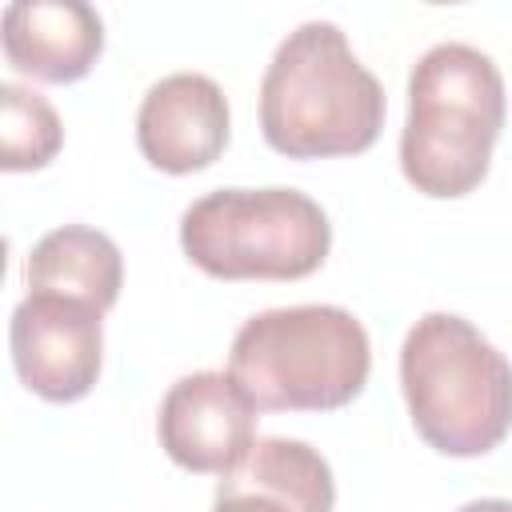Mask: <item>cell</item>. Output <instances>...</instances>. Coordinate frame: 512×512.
Masks as SVG:
<instances>
[{
	"label": "cell",
	"instance_id": "6da1fadb",
	"mask_svg": "<svg viewBox=\"0 0 512 512\" xmlns=\"http://www.w3.org/2000/svg\"><path fill=\"white\" fill-rule=\"evenodd\" d=\"M384 128V88L332 20L292 28L260 80V132L292 160L352 156Z\"/></svg>",
	"mask_w": 512,
	"mask_h": 512
},
{
	"label": "cell",
	"instance_id": "7a4b0ae2",
	"mask_svg": "<svg viewBox=\"0 0 512 512\" xmlns=\"http://www.w3.org/2000/svg\"><path fill=\"white\" fill-rule=\"evenodd\" d=\"M504 76L472 44H432L408 76V120L400 132V168L424 196L452 200L472 192L504 128Z\"/></svg>",
	"mask_w": 512,
	"mask_h": 512
},
{
	"label": "cell",
	"instance_id": "3957f363",
	"mask_svg": "<svg viewBox=\"0 0 512 512\" xmlns=\"http://www.w3.org/2000/svg\"><path fill=\"white\" fill-rule=\"evenodd\" d=\"M400 388L416 432L444 456H484L512 428V364L456 312H428L408 328Z\"/></svg>",
	"mask_w": 512,
	"mask_h": 512
},
{
	"label": "cell",
	"instance_id": "277c9868",
	"mask_svg": "<svg viewBox=\"0 0 512 512\" xmlns=\"http://www.w3.org/2000/svg\"><path fill=\"white\" fill-rule=\"evenodd\" d=\"M364 324L336 304L268 308L240 324L228 372L264 412H332L368 384Z\"/></svg>",
	"mask_w": 512,
	"mask_h": 512
},
{
	"label": "cell",
	"instance_id": "5b68a950",
	"mask_svg": "<svg viewBox=\"0 0 512 512\" xmlns=\"http://www.w3.org/2000/svg\"><path fill=\"white\" fill-rule=\"evenodd\" d=\"M180 248L216 280H300L324 264L332 224L300 188H216L184 208Z\"/></svg>",
	"mask_w": 512,
	"mask_h": 512
},
{
	"label": "cell",
	"instance_id": "8992f818",
	"mask_svg": "<svg viewBox=\"0 0 512 512\" xmlns=\"http://www.w3.org/2000/svg\"><path fill=\"white\" fill-rule=\"evenodd\" d=\"M100 316L104 312L92 304L28 292L12 308V324H8L12 364L24 388L52 404L88 396L104 360Z\"/></svg>",
	"mask_w": 512,
	"mask_h": 512
},
{
	"label": "cell",
	"instance_id": "52a82bcc",
	"mask_svg": "<svg viewBox=\"0 0 512 512\" xmlns=\"http://www.w3.org/2000/svg\"><path fill=\"white\" fill-rule=\"evenodd\" d=\"M256 400L232 372L180 376L156 416L160 448L188 472H232L256 444Z\"/></svg>",
	"mask_w": 512,
	"mask_h": 512
},
{
	"label": "cell",
	"instance_id": "ba28073f",
	"mask_svg": "<svg viewBox=\"0 0 512 512\" xmlns=\"http://www.w3.org/2000/svg\"><path fill=\"white\" fill-rule=\"evenodd\" d=\"M136 144L160 172L184 176L208 168L228 144L224 88L204 72H172L156 80L136 112Z\"/></svg>",
	"mask_w": 512,
	"mask_h": 512
},
{
	"label": "cell",
	"instance_id": "9c48e42d",
	"mask_svg": "<svg viewBox=\"0 0 512 512\" xmlns=\"http://www.w3.org/2000/svg\"><path fill=\"white\" fill-rule=\"evenodd\" d=\"M0 40L16 72L44 84H72L104 52V20L84 0H12Z\"/></svg>",
	"mask_w": 512,
	"mask_h": 512
},
{
	"label": "cell",
	"instance_id": "30bf717a",
	"mask_svg": "<svg viewBox=\"0 0 512 512\" xmlns=\"http://www.w3.org/2000/svg\"><path fill=\"white\" fill-rule=\"evenodd\" d=\"M336 480L328 460L288 436H260L252 452L220 476L212 512H332Z\"/></svg>",
	"mask_w": 512,
	"mask_h": 512
},
{
	"label": "cell",
	"instance_id": "8fae6325",
	"mask_svg": "<svg viewBox=\"0 0 512 512\" xmlns=\"http://www.w3.org/2000/svg\"><path fill=\"white\" fill-rule=\"evenodd\" d=\"M28 288L48 296H68L108 312L124 284V260L112 236L88 224H64L44 232L28 252Z\"/></svg>",
	"mask_w": 512,
	"mask_h": 512
},
{
	"label": "cell",
	"instance_id": "7c38bea8",
	"mask_svg": "<svg viewBox=\"0 0 512 512\" xmlns=\"http://www.w3.org/2000/svg\"><path fill=\"white\" fill-rule=\"evenodd\" d=\"M64 144L56 108L24 84H0V164L8 172L44 168Z\"/></svg>",
	"mask_w": 512,
	"mask_h": 512
},
{
	"label": "cell",
	"instance_id": "4fadbf2b",
	"mask_svg": "<svg viewBox=\"0 0 512 512\" xmlns=\"http://www.w3.org/2000/svg\"><path fill=\"white\" fill-rule=\"evenodd\" d=\"M456 512H512V500H504V496H484V500L460 504Z\"/></svg>",
	"mask_w": 512,
	"mask_h": 512
}]
</instances>
